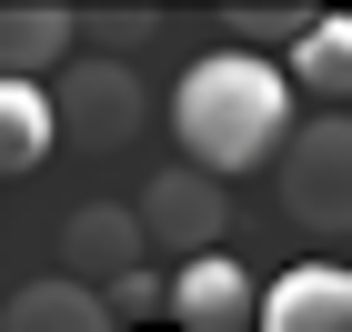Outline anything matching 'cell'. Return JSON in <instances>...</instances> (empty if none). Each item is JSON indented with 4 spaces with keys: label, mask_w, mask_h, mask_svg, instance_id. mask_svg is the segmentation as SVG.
Instances as JSON below:
<instances>
[{
    "label": "cell",
    "mask_w": 352,
    "mask_h": 332,
    "mask_svg": "<svg viewBox=\"0 0 352 332\" xmlns=\"http://www.w3.org/2000/svg\"><path fill=\"white\" fill-rule=\"evenodd\" d=\"M171 131H182V162L191 171L242 181V171H262L272 151H292L282 131H302V121H292V71H272L262 51L191 60L182 91H171Z\"/></svg>",
    "instance_id": "obj_1"
},
{
    "label": "cell",
    "mask_w": 352,
    "mask_h": 332,
    "mask_svg": "<svg viewBox=\"0 0 352 332\" xmlns=\"http://www.w3.org/2000/svg\"><path fill=\"white\" fill-rule=\"evenodd\" d=\"M51 111H60V141H81V151H131V141L151 131L141 71H131V60H101V51H81L51 81Z\"/></svg>",
    "instance_id": "obj_2"
},
{
    "label": "cell",
    "mask_w": 352,
    "mask_h": 332,
    "mask_svg": "<svg viewBox=\"0 0 352 332\" xmlns=\"http://www.w3.org/2000/svg\"><path fill=\"white\" fill-rule=\"evenodd\" d=\"M282 212L312 242H352V121L342 111L292 131V151H282Z\"/></svg>",
    "instance_id": "obj_3"
},
{
    "label": "cell",
    "mask_w": 352,
    "mask_h": 332,
    "mask_svg": "<svg viewBox=\"0 0 352 332\" xmlns=\"http://www.w3.org/2000/svg\"><path fill=\"white\" fill-rule=\"evenodd\" d=\"M141 232L171 252V262H212L221 242H232V192H221L212 171H191V162H171V171H151L141 181Z\"/></svg>",
    "instance_id": "obj_4"
},
{
    "label": "cell",
    "mask_w": 352,
    "mask_h": 332,
    "mask_svg": "<svg viewBox=\"0 0 352 332\" xmlns=\"http://www.w3.org/2000/svg\"><path fill=\"white\" fill-rule=\"evenodd\" d=\"M141 252H151V232H141V212H121V201H81V212L60 221V272L91 282V292H121L131 272H151Z\"/></svg>",
    "instance_id": "obj_5"
},
{
    "label": "cell",
    "mask_w": 352,
    "mask_h": 332,
    "mask_svg": "<svg viewBox=\"0 0 352 332\" xmlns=\"http://www.w3.org/2000/svg\"><path fill=\"white\" fill-rule=\"evenodd\" d=\"M242 322H262V282H252L232 252L171 272V332H242Z\"/></svg>",
    "instance_id": "obj_6"
},
{
    "label": "cell",
    "mask_w": 352,
    "mask_h": 332,
    "mask_svg": "<svg viewBox=\"0 0 352 332\" xmlns=\"http://www.w3.org/2000/svg\"><path fill=\"white\" fill-rule=\"evenodd\" d=\"M252 332H352V262H292L282 282H262Z\"/></svg>",
    "instance_id": "obj_7"
},
{
    "label": "cell",
    "mask_w": 352,
    "mask_h": 332,
    "mask_svg": "<svg viewBox=\"0 0 352 332\" xmlns=\"http://www.w3.org/2000/svg\"><path fill=\"white\" fill-rule=\"evenodd\" d=\"M71 60H81V21H71V10H41V0H30V10H0V81H41V71H71Z\"/></svg>",
    "instance_id": "obj_8"
},
{
    "label": "cell",
    "mask_w": 352,
    "mask_h": 332,
    "mask_svg": "<svg viewBox=\"0 0 352 332\" xmlns=\"http://www.w3.org/2000/svg\"><path fill=\"white\" fill-rule=\"evenodd\" d=\"M0 332H121V312H111L101 292H91V282L51 272V282H21V292H10Z\"/></svg>",
    "instance_id": "obj_9"
},
{
    "label": "cell",
    "mask_w": 352,
    "mask_h": 332,
    "mask_svg": "<svg viewBox=\"0 0 352 332\" xmlns=\"http://www.w3.org/2000/svg\"><path fill=\"white\" fill-rule=\"evenodd\" d=\"M51 151H60L51 91H41V81H0V181H10V171H41Z\"/></svg>",
    "instance_id": "obj_10"
},
{
    "label": "cell",
    "mask_w": 352,
    "mask_h": 332,
    "mask_svg": "<svg viewBox=\"0 0 352 332\" xmlns=\"http://www.w3.org/2000/svg\"><path fill=\"white\" fill-rule=\"evenodd\" d=\"M282 71H292V91H312V101H352V10H322Z\"/></svg>",
    "instance_id": "obj_11"
},
{
    "label": "cell",
    "mask_w": 352,
    "mask_h": 332,
    "mask_svg": "<svg viewBox=\"0 0 352 332\" xmlns=\"http://www.w3.org/2000/svg\"><path fill=\"white\" fill-rule=\"evenodd\" d=\"M151 30H162L151 10H91V21H81V41H101V60H131Z\"/></svg>",
    "instance_id": "obj_12"
},
{
    "label": "cell",
    "mask_w": 352,
    "mask_h": 332,
    "mask_svg": "<svg viewBox=\"0 0 352 332\" xmlns=\"http://www.w3.org/2000/svg\"><path fill=\"white\" fill-rule=\"evenodd\" d=\"M322 21V10H302V0H282V10H232V30L242 41H282V51H302V30Z\"/></svg>",
    "instance_id": "obj_13"
},
{
    "label": "cell",
    "mask_w": 352,
    "mask_h": 332,
    "mask_svg": "<svg viewBox=\"0 0 352 332\" xmlns=\"http://www.w3.org/2000/svg\"><path fill=\"white\" fill-rule=\"evenodd\" d=\"M0 312H10V302H0Z\"/></svg>",
    "instance_id": "obj_14"
}]
</instances>
